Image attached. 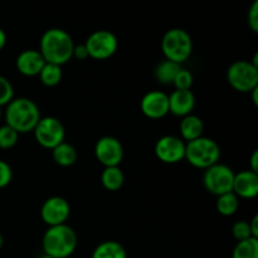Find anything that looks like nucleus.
Instances as JSON below:
<instances>
[{
    "instance_id": "1",
    "label": "nucleus",
    "mask_w": 258,
    "mask_h": 258,
    "mask_svg": "<svg viewBox=\"0 0 258 258\" xmlns=\"http://www.w3.org/2000/svg\"><path fill=\"white\" fill-rule=\"evenodd\" d=\"M75 43L66 30L59 28L48 29L40 39L39 52L45 63H52L62 67L73 58Z\"/></svg>"
},
{
    "instance_id": "2",
    "label": "nucleus",
    "mask_w": 258,
    "mask_h": 258,
    "mask_svg": "<svg viewBox=\"0 0 258 258\" xmlns=\"http://www.w3.org/2000/svg\"><path fill=\"white\" fill-rule=\"evenodd\" d=\"M40 120L39 107L34 101L27 97L13 98L5 110V125L10 126L18 134L34 131Z\"/></svg>"
},
{
    "instance_id": "3",
    "label": "nucleus",
    "mask_w": 258,
    "mask_h": 258,
    "mask_svg": "<svg viewBox=\"0 0 258 258\" xmlns=\"http://www.w3.org/2000/svg\"><path fill=\"white\" fill-rule=\"evenodd\" d=\"M77 233L67 223L49 227L42 239L44 254L53 258H67L72 256L77 248Z\"/></svg>"
},
{
    "instance_id": "4",
    "label": "nucleus",
    "mask_w": 258,
    "mask_h": 258,
    "mask_svg": "<svg viewBox=\"0 0 258 258\" xmlns=\"http://www.w3.org/2000/svg\"><path fill=\"white\" fill-rule=\"evenodd\" d=\"M221 148L211 138H202L185 143V159L198 169H208L219 163Z\"/></svg>"
},
{
    "instance_id": "5",
    "label": "nucleus",
    "mask_w": 258,
    "mask_h": 258,
    "mask_svg": "<svg viewBox=\"0 0 258 258\" xmlns=\"http://www.w3.org/2000/svg\"><path fill=\"white\" fill-rule=\"evenodd\" d=\"M161 50L165 59L181 64L190 57L193 52V42L186 30L173 28L164 34L161 39Z\"/></svg>"
},
{
    "instance_id": "6",
    "label": "nucleus",
    "mask_w": 258,
    "mask_h": 258,
    "mask_svg": "<svg viewBox=\"0 0 258 258\" xmlns=\"http://www.w3.org/2000/svg\"><path fill=\"white\" fill-rule=\"evenodd\" d=\"M227 80L233 90L251 93L258 87V68L251 60H236L227 71Z\"/></svg>"
},
{
    "instance_id": "7",
    "label": "nucleus",
    "mask_w": 258,
    "mask_h": 258,
    "mask_svg": "<svg viewBox=\"0 0 258 258\" xmlns=\"http://www.w3.org/2000/svg\"><path fill=\"white\" fill-rule=\"evenodd\" d=\"M234 171L226 164L217 163L211 168L206 169L203 176V184L207 190L213 196H223L231 193L233 189Z\"/></svg>"
},
{
    "instance_id": "8",
    "label": "nucleus",
    "mask_w": 258,
    "mask_h": 258,
    "mask_svg": "<svg viewBox=\"0 0 258 258\" xmlns=\"http://www.w3.org/2000/svg\"><path fill=\"white\" fill-rule=\"evenodd\" d=\"M33 133H34L37 143L43 148L50 149V150L62 144L66 139L64 126L57 117H53V116L40 117Z\"/></svg>"
},
{
    "instance_id": "9",
    "label": "nucleus",
    "mask_w": 258,
    "mask_h": 258,
    "mask_svg": "<svg viewBox=\"0 0 258 258\" xmlns=\"http://www.w3.org/2000/svg\"><path fill=\"white\" fill-rule=\"evenodd\" d=\"M90 58L102 60L112 57L118 47L117 37L110 30H96L85 43Z\"/></svg>"
},
{
    "instance_id": "10",
    "label": "nucleus",
    "mask_w": 258,
    "mask_h": 258,
    "mask_svg": "<svg viewBox=\"0 0 258 258\" xmlns=\"http://www.w3.org/2000/svg\"><path fill=\"white\" fill-rule=\"evenodd\" d=\"M95 155L105 168L118 166L123 159V148L113 136H103L96 143Z\"/></svg>"
},
{
    "instance_id": "11",
    "label": "nucleus",
    "mask_w": 258,
    "mask_h": 258,
    "mask_svg": "<svg viewBox=\"0 0 258 258\" xmlns=\"http://www.w3.org/2000/svg\"><path fill=\"white\" fill-rule=\"evenodd\" d=\"M70 203L62 197H50L43 203L42 208H40L42 221L48 227L66 224L67 219L70 218Z\"/></svg>"
},
{
    "instance_id": "12",
    "label": "nucleus",
    "mask_w": 258,
    "mask_h": 258,
    "mask_svg": "<svg viewBox=\"0 0 258 258\" xmlns=\"http://www.w3.org/2000/svg\"><path fill=\"white\" fill-rule=\"evenodd\" d=\"M155 155L165 164L179 163L185 159V143L178 136H163L155 145Z\"/></svg>"
},
{
    "instance_id": "13",
    "label": "nucleus",
    "mask_w": 258,
    "mask_h": 258,
    "mask_svg": "<svg viewBox=\"0 0 258 258\" xmlns=\"http://www.w3.org/2000/svg\"><path fill=\"white\" fill-rule=\"evenodd\" d=\"M141 111L146 117L159 120L169 113V96L163 91H150L141 100Z\"/></svg>"
},
{
    "instance_id": "14",
    "label": "nucleus",
    "mask_w": 258,
    "mask_h": 258,
    "mask_svg": "<svg viewBox=\"0 0 258 258\" xmlns=\"http://www.w3.org/2000/svg\"><path fill=\"white\" fill-rule=\"evenodd\" d=\"M234 194L238 198L253 199L258 194V174L251 170L239 171L234 175L233 189Z\"/></svg>"
},
{
    "instance_id": "15",
    "label": "nucleus",
    "mask_w": 258,
    "mask_h": 258,
    "mask_svg": "<svg viewBox=\"0 0 258 258\" xmlns=\"http://www.w3.org/2000/svg\"><path fill=\"white\" fill-rule=\"evenodd\" d=\"M44 64V58L42 57L39 50L35 49L23 50L15 60L18 71L27 77H34V76L39 75Z\"/></svg>"
},
{
    "instance_id": "16",
    "label": "nucleus",
    "mask_w": 258,
    "mask_h": 258,
    "mask_svg": "<svg viewBox=\"0 0 258 258\" xmlns=\"http://www.w3.org/2000/svg\"><path fill=\"white\" fill-rule=\"evenodd\" d=\"M169 96V112L173 115L184 117L190 115L191 111L196 107V96L189 91L175 90Z\"/></svg>"
},
{
    "instance_id": "17",
    "label": "nucleus",
    "mask_w": 258,
    "mask_h": 258,
    "mask_svg": "<svg viewBox=\"0 0 258 258\" xmlns=\"http://www.w3.org/2000/svg\"><path fill=\"white\" fill-rule=\"evenodd\" d=\"M179 130H180L181 140L184 143H189V141L197 140V139L203 136L204 123L201 117L190 113V115L181 117Z\"/></svg>"
},
{
    "instance_id": "18",
    "label": "nucleus",
    "mask_w": 258,
    "mask_h": 258,
    "mask_svg": "<svg viewBox=\"0 0 258 258\" xmlns=\"http://www.w3.org/2000/svg\"><path fill=\"white\" fill-rule=\"evenodd\" d=\"M52 158L55 161V164L67 168V166L73 165L77 161L78 154L75 146L71 145L70 143L63 141L62 144H59V145L53 149Z\"/></svg>"
},
{
    "instance_id": "19",
    "label": "nucleus",
    "mask_w": 258,
    "mask_h": 258,
    "mask_svg": "<svg viewBox=\"0 0 258 258\" xmlns=\"http://www.w3.org/2000/svg\"><path fill=\"white\" fill-rule=\"evenodd\" d=\"M92 258H127V252L118 242L105 241L96 247Z\"/></svg>"
},
{
    "instance_id": "20",
    "label": "nucleus",
    "mask_w": 258,
    "mask_h": 258,
    "mask_svg": "<svg viewBox=\"0 0 258 258\" xmlns=\"http://www.w3.org/2000/svg\"><path fill=\"white\" fill-rule=\"evenodd\" d=\"M125 181V175L120 166H111V168H105L101 175V183L103 188L110 191H116L123 185Z\"/></svg>"
},
{
    "instance_id": "21",
    "label": "nucleus",
    "mask_w": 258,
    "mask_h": 258,
    "mask_svg": "<svg viewBox=\"0 0 258 258\" xmlns=\"http://www.w3.org/2000/svg\"><path fill=\"white\" fill-rule=\"evenodd\" d=\"M181 70V66L178 63H174L171 60H163L155 68V77L163 85H173L176 75Z\"/></svg>"
},
{
    "instance_id": "22",
    "label": "nucleus",
    "mask_w": 258,
    "mask_h": 258,
    "mask_svg": "<svg viewBox=\"0 0 258 258\" xmlns=\"http://www.w3.org/2000/svg\"><path fill=\"white\" fill-rule=\"evenodd\" d=\"M238 207L239 198L233 193V191L218 197V201H217V211H218V213L222 214V216H233V214L238 211Z\"/></svg>"
},
{
    "instance_id": "23",
    "label": "nucleus",
    "mask_w": 258,
    "mask_h": 258,
    "mask_svg": "<svg viewBox=\"0 0 258 258\" xmlns=\"http://www.w3.org/2000/svg\"><path fill=\"white\" fill-rule=\"evenodd\" d=\"M38 76L43 85L47 87H54L62 81V67L52 63H45Z\"/></svg>"
},
{
    "instance_id": "24",
    "label": "nucleus",
    "mask_w": 258,
    "mask_h": 258,
    "mask_svg": "<svg viewBox=\"0 0 258 258\" xmlns=\"http://www.w3.org/2000/svg\"><path fill=\"white\" fill-rule=\"evenodd\" d=\"M232 258H258V238H248L238 242Z\"/></svg>"
},
{
    "instance_id": "25",
    "label": "nucleus",
    "mask_w": 258,
    "mask_h": 258,
    "mask_svg": "<svg viewBox=\"0 0 258 258\" xmlns=\"http://www.w3.org/2000/svg\"><path fill=\"white\" fill-rule=\"evenodd\" d=\"M19 134L15 130H13L10 126L3 125L0 126V149H12L17 145Z\"/></svg>"
},
{
    "instance_id": "26",
    "label": "nucleus",
    "mask_w": 258,
    "mask_h": 258,
    "mask_svg": "<svg viewBox=\"0 0 258 258\" xmlns=\"http://www.w3.org/2000/svg\"><path fill=\"white\" fill-rule=\"evenodd\" d=\"M193 81L194 78L190 71L181 68L178 75H176L175 80H174L173 86L175 87V90L189 91L191 88V86H193Z\"/></svg>"
},
{
    "instance_id": "27",
    "label": "nucleus",
    "mask_w": 258,
    "mask_h": 258,
    "mask_svg": "<svg viewBox=\"0 0 258 258\" xmlns=\"http://www.w3.org/2000/svg\"><path fill=\"white\" fill-rule=\"evenodd\" d=\"M14 98V88L10 81L0 76V107L7 106Z\"/></svg>"
},
{
    "instance_id": "28",
    "label": "nucleus",
    "mask_w": 258,
    "mask_h": 258,
    "mask_svg": "<svg viewBox=\"0 0 258 258\" xmlns=\"http://www.w3.org/2000/svg\"><path fill=\"white\" fill-rule=\"evenodd\" d=\"M232 234H233V237L238 242L248 238H253L251 233V228H249V223L246 221L236 222L233 227H232Z\"/></svg>"
},
{
    "instance_id": "29",
    "label": "nucleus",
    "mask_w": 258,
    "mask_h": 258,
    "mask_svg": "<svg viewBox=\"0 0 258 258\" xmlns=\"http://www.w3.org/2000/svg\"><path fill=\"white\" fill-rule=\"evenodd\" d=\"M13 179V171L9 164L4 160H0V189L9 185Z\"/></svg>"
},
{
    "instance_id": "30",
    "label": "nucleus",
    "mask_w": 258,
    "mask_h": 258,
    "mask_svg": "<svg viewBox=\"0 0 258 258\" xmlns=\"http://www.w3.org/2000/svg\"><path fill=\"white\" fill-rule=\"evenodd\" d=\"M247 20H248V25L252 29V32H258V0H254L253 4L251 5L248 10V15H247Z\"/></svg>"
},
{
    "instance_id": "31",
    "label": "nucleus",
    "mask_w": 258,
    "mask_h": 258,
    "mask_svg": "<svg viewBox=\"0 0 258 258\" xmlns=\"http://www.w3.org/2000/svg\"><path fill=\"white\" fill-rule=\"evenodd\" d=\"M73 57L77 58V59H80V60H83V59H87V58H90L86 45L85 44L75 45V49H73Z\"/></svg>"
},
{
    "instance_id": "32",
    "label": "nucleus",
    "mask_w": 258,
    "mask_h": 258,
    "mask_svg": "<svg viewBox=\"0 0 258 258\" xmlns=\"http://www.w3.org/2000/svg\"><path fill=\"white\" fill-rule=\"evenodd\" d=\"M249 223V228H251V233H252V237L253 238H258V216H256L252 218L251 222H248Z\"/></svg>"
},
{
    "instance_id": "33",
    "label": "nucleus",
    "mask_w": 258,
    "mask_h": 258,
    "mask_svg": "<svg viewBox=\"0 0 258 258\" xmlns=\"http://www.w3.org/2000/svg\"><path fill=\"white\" fill-rule=\"evenodd\" d=\"M249 165H251L249 170L258 174V150H254L253 154H252L251 163H249Z\"/></svg>"
},
{
    "instance_id": "34",
    "label": "nucleus",
    "mask_w": 258,
    "mask_h": 258,
    "mask_svg": "<svg viewBox=\"0 0 258 258\" xmlns=\"http://www.w3.org/2000/svg\"><path fill=\"white\" fill-rule=\"evenodd\" d=\"M5 44H7V34H5L4 30L0 28V50L5 47Z\"/></svg>"
},
{
    "instance_id": "35",
    "label": "nucleus",
    "mask_w": 258,
    "mask_h": 258,
    "mask_svg": "<svg viewBox=\"0 0 258 258\" xmlns=\"http://www.w3.org/2000/svg\"><path fill=\"white\" fill-rule=\"evenodd\" d=\"M252 98H253V103L256 106H258V87L256 88V90L252 91Z\"/></svg>"
},
{
    "instance_id": "36",
    "label": "nucleus",
    "mask_w": 258,
    "mask_h": 258,
    "mask_svg": "<svg viewBox=\"0 0 258 258\" xmlns=\"http://www.w3.org/2000/svg\"><path fill=\"white\" fill-rule=\"evenodd\" d=\"M2 247H3V236L2 233H0V249H2Z\"/></svg>"
},
{
    "instance_id": "37",
    "label": "nucleus",
    "mask_w": 258,
    "mask_h": 258,
    "mask_svg": "<svg viewBox=\"0 0 258 258\" xmlns=\"http://www.w3.org/2000/svg\"><path fill=\"white\" fill-rule=\"evenodd\" d=\"M2 117H3V110L2 107H0V120H2Z\"/></svg>"
},
{
    "instance_id": "38",
    "label": "nucleus",
    "mask_w": 258,
    "mask_h": 258,
    "mask_svg": "<svg viewBox=\"0 0 258 258\" xmlns=\"http://www.w3.org/2000/svg\"><path fill=\"white\" fill-rule=\"evenodd\" d=\"M40 258H53V257H50V256H45V254H44V256H42Z\"/></svg>"
}]
</instances>
